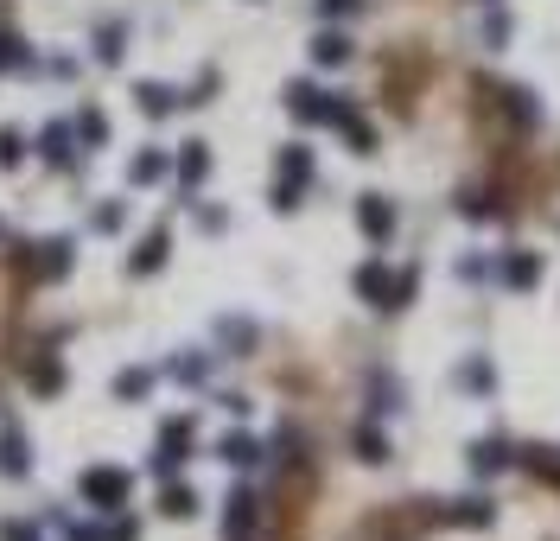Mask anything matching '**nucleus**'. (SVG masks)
I'll use <instances>...</instances> for the list:
<instances>
[{
    "label": "nucleus",
    "instance_id": "f257e3e1",
    "mask_svg": "<svg viewBox=\"0 0 560 541\" xmlns=\"http://www.w3.org/2000/svg\"><path fill=\"white\" fill-rule=\"evenodd\" d=\"M77 491H83V503L90 510H128V497H134V471H121V465H90L77 478Z\"/></svg>",
    "mask_w": 560,
    "mask_h": 541
},
{
    "label": "nucleus",
    "instance_id": "f03ea898",
    "mask_svg": "<svg viewBox=\"0 0 560 541\" xmlns=\"http://www.w3.org/2000/svg\"><path fill=\"white\" fill-rule=\"evenodd\" d=\"M344 109H350V102L331 96V90H319V83H287V115H293V121H312V128H338Z\"/></svg>",
    "mask_w": 560,
    "mask_h": 541
},
{
    "label": "nucleus",
    "instance_id": "7ed1b4c3",
    "mask_svg": "<svg viewBox=\"0 0 560 541\" xmlns=\"http://www.w3.org/2000/svg\"><path fill=\"white\" fill-rule=\"evenodd\" d=\"M312 185V147H287L280 153V179H274V191H268V204L280 217L287 211H300V191Z\"/></svg>",
    "mask_w": 560,
    "mask_h": 541
},
{
    "label": "nucleus",
    "instance_id": "20e7f679",
    "mask_svg": "<svg viewBox=\"0 0 560 541\" xmlns=\"http://www.w3.org/2000/svg\"><path fill=\"white\" fill-rule=\"evenodd\" d=\"M191 440H198V427H191V414H172V421L160 427V452H153V478H172V471L185 465Z\"/></svg>",
    "mask_w": 560,
    "mask_h": 541
},
{
    "label": "nucleus",
    "instance_id": "39448f33",
    "mask_svg": "<svg viewBox=\"0 0 560 541\" xmlns=\"http://www.w3.org/2000/svg\"><path fill=\"white\" fill-rule=\"evenodd\" d=\"M255 522H261V497L249 484H236V491L223 497V541H255Z\"/></svg>",
    "mask_w": 560,
    "mask_h": 541
},
{
    "label": "nucleus",
    "instance_id": "423d86ee",
    "mask_svg": "<svg viewBox=\"0 0 560 541\" xmlns=\"http://www.w3.org/2000/svg\"><path fill=\"white\" fill-rule=\"evenodd\" d=\"M39 153H45L51 172H70V166H77V128H70V121H45Z\"/></svg>",
    "mask_w": 560,
    "mask_h": 541
},
{
    "label": "nucleus",
    "instance_id": "0eeeda50",
    "mask_svg": "<svg viewBox=\"0 0 560 541\" xmlns=\"http://www.w3.org/2000/svg\"><path fill=\"white\" fill-rule=\"evenodd\" d=\"M350 287H357V300H370L376 312H395V274L382 268V261H363Z\"/></svg>",
    "mask_w": 560,
    "mask_h": 541
},
{
    "label": "nucleus",
    "instance_id": "6e6552de",
    "mask_svg": "<svg viewBox=\"0 0 560 541\" xmlns=\"http://www.w3.org/2000/svg\"><path fill=\"white\" fill-rule=\"evenodd\" d=\"M357 223H363L370 242H389L395 236V204L382 198V191H363V198H357Z\"/></svg>",
    "mask_w": 560,
    "mask_h": 541
},
{
    "label": "nucleus",
    "instance_id": "1a4fd4ad",
    "mask_svg": "<svg viewBox=\"0 0 560 541\" xmlns=\"http://www.w3.org/2000/svg\"><path fill=\"white\" fill-rule=\"evenodd\" d=\"M70 249H77L70 236H45V242H39V255H32V274H39L45 287H58L64 274H70Z\"/></svg>",
    "mask_w": 560,
    "mask_h": 541
},
{
    "label": "nucleus",
    "instance_id": "9d476101",
    "mask_svg": "<svg viewBox=\"0 0 560 541\" xmlns=\"http://www.w3.org/2000/svg\"><path fill=\"white\" fill-rule=\"evenodd\" d=\"M465 465L478 471V478H497V471L516 465V446H510V440H478V446L465 452Z\"/></svg>",
    "mask_w": 560,
    "mask_h": 541
},
{
    "label": "nucleus",
    "instance_id": "9b49d317",
    "mask_svg": "<svg viewBox=\"0 0 560 541\" xmlns=\"http://www.w3.org/2000/svg\"><path fill=\"white\" fill-rule=\"evenodd\" d=\"M179 102H185L179 90H166V83H153V77H140V83H134V109H140V115H153V121H166L172 109H179Z\"/></svg>",
    "mask_w": 560,
    "mask_h": 541
},
{
    "label": "nucleus",
    "instance_id": "f8f14e48",
    "mask_svg": "<svg viewBox=\"0 0 560 541\" xmlns=\"http://www.w3.org/2000/svg\"><path fill=\"white\" fill-rule=\"evenodd\" d=\"M26 382H32V395H45V401H51V395H64V382H70V376H64V363L51 357V351H39V357L26 363Z\"/></svg>",
    "mask_w": 560,
    "mask_h": 541
},
{
    "label": "nucleus",
    "instance_id": "ddd939ff",
    "mask_svg": "<svg viewBox=\"0 0 560 541\" xmlns=\"http://www.w3.org/2000/svg\"><path fill=\"white\" fill-rule=\"evenodd\" d=\"M217 459L249 471V465H261V459H268V446H261L255 433H223V440H217Z\"/></svg>",
    "mask_w": 560,
    "mask_h": 541
},
{
    "label": "nucleus",
    "instance_id": "4468645a",
    "mask_svg": "<svg viewBox=\"0 0 560 541\" xmlns=\"http://www.w3.org/2000/svg\"><path fill=\"white\" fill-rule=\"evenodd\" d=\"M497 274H503V287H541V255H529V249H516V255H503L497 261Z\"/></svg>",
    "mask_w": 560,
    "mask_h": 541
},
{
    "label": "nucleus",
    "instance_id": "2eb2a0df",
    "mask_svg": "<svg viewBox=\"0 0 560 541\" xmlns=\"http://www.w3.org/2000/svg\"><path fill=\"white\" fill-rule=\"evenodd\" d=\"M166 249H172V236L166 230H147V242L128 255V274H160L166 268Z\"/></svg>",
    "mask_w": 560,
    "mask_h": 541
},
{
    "label": "nucleus",
    "instance_id": "dca6fc26",
    "mask_svg": "<svg viewBox=\"0 0 560 541\" xmlns=\"http://www.w3.org/2000/svg\"><path fill=\"white\" fill-rule=\"evenodd\" d=\"M0 471H7V478H26V471H32V459H26V433L20 427H0Z\"/></svg>",
    "mask_w": 560,
    "mask_h": 541
},
{
    "label": "nucleus",
    "instance_id": "f3484780",
    "mask_svg": "<svg viewBox=\"0 0 560 541\" xmlns=\"http://www.w3.org/2000/svg\"><path fill=\"white\" fill-rule=\"evenodd\" d=\"M166 172H172V160H166L160 147H140L134 160H128V185H160Z\"/></svg>",
    "mask_w": 560,
    "mask_h": 541
},
{
    "label": "nucleus",
    "instance_id": "a211bd4d",
    "mask_svg": "<svg viewBox=\"0 0 560 541\" xmlns=\"http://www.w3.org/2000/svg\"><path fill=\"white\" fill-rule=\"evenodd\" d=\"M204 172H210V147H204V141H185V147H179V185L198 191Z\"/></svg>",
    "mask_w": 560,
    "mask_h": 541
},
{
    "label": "nucleus",
    "instance_id": "6ab92c4d",
    "mask_svg": "<svg viewBox=\"0 0 560 541\" xmlns=\"http://www.w3.org/2000/svg\"><path fill=\"white\" fill-rule=\"evenodd\" d=\"M446 522H471V529H490V522H497V503L490 497H459L446 510Z\"/></svg>",
    "mask_w": 560,
    "mask_h": 541
},
{
    "label": "nucleus",
    "instance_id": "aec40b11",
    "mask_svg": "<svg viewBox=\"0 0 560 541\" xmlns=\"http://www.w3.org/2000/svg\"><path fill=\"white\" fill-rule=\"evenodd\" d=\"M70 128H77V141L83 147H109V115H102V109H77V121H70Z\"/></svg>",
    "mask_w": 560,
    "mask_h": 541
},
{
    "label": "nucleus",
    "instance_id": "412c9836",
    "mask_svg": "<svg viewBox=\"0 0 560 541\" xmlns=\"http://www.w3.org/2000/svg\"><path fill=\"white\" fill-rule=\"evenodd\" d=\"M350 446H357V459H363V465H389V440H382V427H376V421H363Z\"/></svg>",
    "mask_w": 560,
    "mask_h": 541
},
{
    "label": "nucleus",
    "instance_id": "4be33fe9",
    "mask_svg": "<svg viewBox=\"0 0 560 541\" xmlns=\"http://www.w3.org/2000/svg\"><path fill=\"white\" fill-rule=\"evenodd\" d=\"M147 389H153V370H147V363H128V370L115 376V401H147Z\"/></svg>",
    "mask_w": 560,
    "mask_h": 541
},
{
    "label": "nucleus",
    "instance_id": "5701e85b",
    "mask_svg": "<svg viewBox=\"0 0 560 541\" xmlns=\"http://www.w3.org/2000/svg\"><path fill=\"white\" fill-rule=\"evenodd\" d=\"M395 408H401V382L389 370H376L370 376V414H395Z\"/></svg>",
    "mask_w": 560,
    "mask_h": 541
},
{
    "label": "nucleus",
    "instance_id": "b1692460",
    "mask_svg": "<svg viewBox=\"0 0 560 541\" xmlns=\"http://www.w3.org/2000/svg\"><path fill=\"white\" fill-rule=\"evenodd\" d=\"M160 510H166L172 522L198 516V491H191V484H166V491H160Z\"/></svg>",
    "mask_w": 560,
    "mask_h": 541
},
{
    "label": "nucleus",
    "instance_id": "393cba45",
    "mask_svg": "<svg viewBox=\"0 0 560 541\" xmlns=\"http://www.w3.org/2000/svg\"><path fill=\"white\" fill-rule=\"evenodd\" d=\"M503 109H510V121H516V128H535V121H541V109H535V90H522V83H516V90H503Z\"/></svg>",
    "mask_w": 560,
    "mask_h": 541
},
{
    "label": "nucleus",
    "instance_id": "a878e982",
    "mask_svg": "<svg viewBox=\"0 0 560 541\" xmlns=\"http://www.w3.org/2000/svg\"><path fill=\"white\" fill-rule=\"evenodd\" d=\"M338 128H344L350 153H376V128H370V121H363L357 109H344V121H338Z\"/></svg>",
    "mask_w": 560,
    "mask_h": 541
},
{
    "label": "nucleus",
    "instance_id": "bb28decb",
    "mask_svg": "<svg viewBox=\"0 0 560 541\" xmlns=\"http://www.w3.org/2000/svg\"><path fill=\"white\" fill-rule=\"evenodd\" d=\"M312 58H319V64H350V39L331 26V32H319V39H312Z\"/></svg>",
    "mask_w": 560,
    "mask_h": 541
},
{
    "label": "nucleus",
    "instance_id": "cd10ccee",
    "mask_svg": "<svg viewBox=\"0 0 560 541\" xmlns=\"http://www.w3.org/2000/svg\"><path fill=\"white\" fill-rule=\"evenodd\" d=\"M217 338L230 344V357H242V351L255 344V325H249V319H217Z\"/></svg>",
    "mask_w": 560,
    "mask_h": 541
},
{
    "label": "nucleus",
    "instance_id": "c85d7f7f",
    "mask_svg": "<svg viewBox=\"0 0 560 541\" xmlns=\"http://www.w3.org/2000/svg\"><path fill=\"white\" fill-rule=\"evenodd\" d=\"M459 382H465L471 395H490V389H497V370H490V357H471L465 370H459Z\"/></svg>",
    "mask_w": 560,
    "mask_h": 541
},
{
    "label": "nucleus",
    "instance_id": "c756f323",
    "mask_svg": "<svg viewBox=\"0 0 560 541\" xmlns=\"http://www.w3.org/2000/svg\"><path fill=\"white\" fill-rule=\"evenodd\" d=\"M121 39H128L121 26H102V32H96V58H102V64H121V51H128Z\"/></svg>",
    "mask_w": 560,
    "mask_h": 541
},
{
    "label": "nucleus",
    "instance_id": "7c9ffc66",
    "mask_svg": "<svg viewBox=\"0 0 560 541\" xmlns=\"http://www.w3.org/2000/svg\"><path fill=\"white\" fill-rule=\"evenodd\" d=\"M0 71H26V45L13 32H0Z\"/></svg>",
    "mask_w": 560,
    "mask_h": 541
},
{
    "label": "nucleus",
    "instance_id": "2f4dec72",
    "mask_svg": "<svg viewBox=\"0 0 560 541\" xmlns=\"http://www.w3.org/2000/svg\"><path fill=\"white\" fill-rule=\"evenodd\" d=\"M172 376H179V382H204L210 376V357H172Z\"/></svg>",
    "mask_w": 560,
    "mask_h": 541
},
{
    "label": "nucleus",
    "instance_id": "473e14b6",
    "mask_svg": "<svg viewBox=\"0 0 560 541\" xmlns=\"http://www.w3.org/2000/svg\"><path fill=\"white\" fill-rule=\"evenodd\" d=\"M20 160H26V141H20V134H13V128H0V166L13 172Z\"/></svg>",
    "mask_w": 560,
    "mask_h": 541
},
{
    "label": "nucleus",
    "instance_id": "72a5a7b5",
    "mask_svg": "<svg viewBox=\"0 0 560 541\" xmlns=\"http://www.w3.org/2000/svg\"><path fill=\"white\" fill-rule=\"evenodd\" d=\"M0 541H45V535H39V522H20V516H7V522H0Z\"/></svg>",
    "mask_w": 560,
    "mask_h": 541
},
{
    "label": "nucleus",
    "instance_id": "f704fd0d",
    "mask_svg": "<svg viewBox=\"0 0 560 541\" xmlns=\"http://www.w3.org/2000/svg\"><path fill=\"white\" fill-rule=\"evenodd\" d=\"M459 217H471V223H484V217H497V204H490L484 191H471V198H459Z\"/></svg>",
    "mask_w": 560,
    "mask_h": 541
},
{
    "label": "nucleus",
    "instance_id": "c9c22d12",
    "mask_svg": "<svg viewBox=\"0 0 560 541\" xmlns=\"http://www.w3.org/2000/svg\"><path fill=\"white\" fill-rule=\"evenodd\" d=\"M121 217H128V211H121V204H96L90 230H102V236H109V230H121Z\"/></svg>",
    "mask_w": 560,
    "mask_h": 541
},
{
    "label": "nucleus",
    "instance_id": "e433bc0d",
    "mask_svg": "<svg viewBox=\"0 0 560 541\" xmlns=\"http://www.w3.org/2000/svg\"><path fill=\"white\" fill-rule=\"evenodd\" d=\"M319 13L325 20H344V13H357V0H319Z\"/></svg>",
    "mask_w": 560,
    "mask_h": 541
}]
</instances>
